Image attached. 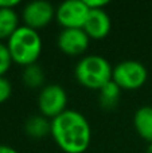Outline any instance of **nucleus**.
I'll return each mask as SVG.
<instances>
[{
	"mask_svg": "<svg viewBox=\"0 0 152 153\" xmlns=\"http://www.w3.org/2000/svg\"><path fill=\"white\" fill-rule=\"evenodd\" d=\"M145 153H152V143H150V145H148L147 152H145Z\"/></svg>",
	"mask_w": 152,
	"mask_h": 153,
	"instance_id": "aec40b11",
	"label": "nucleus"
},
{
	"mask_svg": "<svg viewBox=\"0 0 152 153\" xmlns=\"http://www.w3.org/2000/svg\"><path fill=\"white\" fill-rule=\"evenodd\" d=\"M67 93L61 85L50 83L40 89L38 95V108L42 116L53 120L66 110Z\"/></svg>",
	"mask_w": 152,
	"mask_h": 153,
	"instance_id": "39448f33",
	"label": "nucleus"
},
{
	"mask_svg": "<svg viewBox=\"0 0 152 153\" xmlns=\"http://www.w3.org/2000/svg\"><path fill=\"white\" fill-rule=\"evenodd\" d=\"M133 125L140 137L152 143V106H142L135 111Z\"/></svg>",
	"mask_w": 152,
	"mask_h": 153,
	"instance_id": "9d476101",
	"label": "nucleus"
},
{
	"mask_svg": "<svg viewBox=\"0 0 152 153\" xmlns=\"http://www.w3.org/2000/svg\"><path fill=\"white\" fill-rule=\"evenodd\" d=\"M55 11L53 4L46 0H34L27 3L22 11L24 26H28L34 30L42 28L53 20Z\"/></svg>",
	"mask_w": 152,
	"mask_h": 153,
	"instance_id": "0eeeda50",
	"label": "nucleus"
},
{
	"mask_svg": "<svg viewBox=\"0 0 152 153\" xmlns=\"http://www.w3.org/2000/svg\"><path fill=\"white\" fill-rule=\"evenodd\" d=\"M89 10H104L105 5H108V0H85Z\"/></svg>",
	"mask_w": 152,
	"mask_h": 153,
	"instance_id": "f3484780",
	"label": "nucleus"
},
{
	"mask_svg": "<svg viewBox=\"0 0 152 153\" xmlns=\"http://www.w3.org/2000/svg\"><path fill=\"white\" fill-rule=\"evenodd\" d=\"M120 93V86L113 81H109L100 89V105L104 109H113L118 103Z\"/></svg>",
	"mask_w": 152,
	"mask_h": 153,
	"instance_id": "ddd939ff",
	"label": "nucleus"
},
{
	"mask_svg": "<svg viewBox=\"0 0 152 153\" xmlns=\"http://www.w3.org/2000/svg\"><path fill=\"white\" fill-rule=\"evenodd\" d=\"M7 47L12 62L22 66L37 63L42 53V38L37 30L28 26H19L16 31L7 39Z\"/></svg>",
	"mask_w": 152,
	"mask_h": 153,
	"instance_id": "f03ea898",
	"label": "nucleus"
},
{
	"mask_svg": "<svg viewBox=\"0 0 152 153\" xmlns=\"http://www.w3.org/2000/svg\"><path fill=\"white\" fill-rule=\"evenodd\" d=\"M24 130L32 138H42L51 133V121L42 114L31 116L24 124Z\"/></svg>",
	"mask_w": 152,
	"mask_h": 153,
	"instance_id": "9b49d317",
	"label": "nucleus"
},
{
	"mask_svg": "<svg viewBox=\"0 0 152 153\" xmlns=\"http://www.w3.org/2000/svg\"><path fill=\"white\" fill-rule=\"evenodd\" d=\"M110 27H112V22H110V16L108 15L107 11L90 10L83 30L89 35V38L102 39L110 32Z\"/></svg>",
	"mask_w": 152,
	"mask_h": 153,
	"instance_id": "1a4fd4ad",
	"label": "nucleus"
},
{
	"mask_svg": "<svg viewBox=\"0 0 152 153\" xmlns=\"http://www.w3.org/2000/svg\"><path fill=\"white\" fill-rule=\"evenodd\" d=\"M0 153H19L15 148L10 145H4V144H0Z\"/></svg>",
	"mask_w": 152,
	"mask_h": 153,
	"instance_id": "6ab92c4d",
	"label": "nucleus"
},
{
	"mask_svg": "<svg viewBox=\"0 0 152 153\" xmlns=\"http://www.w3.org/2000/svg\"><path fill=\"white\" fill-rule=\"evenodd\" d=\"M22 78H23V82L27 87L38 89L45 82V71L38 63H32L24 67Z\"/></svg>",
	"mask_w": 152,
	"mask_h": 153,
	"instance_id": "4468645a",
	"label": "nucleus"
},
{
	"mask_svg": "<svg viewBox=\"0 0 152 153\" xmlns=\"http://www.w3.org/2000/svg\"><path fill=\"white\" fill-rule=\"evenodd\" d=\"M19 27V16L13 8H0V39H8Z\"/></svg>",
	"mask_w": 152,
	"mask_h": 153,
	"instance_id": "f8f14e48",
	"label": "nucleus"
},
{
	"mask_svg": "<svg viewBox=\"0 0 152 153\" xmlns=\"http://www.w3.org/2000/svg\"><path fill=\"white\" fill-rule=\"evenodd\" d=\"M12 93V85L4 76H0V103L5 102L11 97Z\"/></svg>",
	"mask_w": 152,
	"mask_h": 153,
	"instance_id": "dca6fc26",
	"label": "nucleus"
},
{
	"mask_svg": "<svg viewBox=\"0 0 152 153\" xmlns=\"http://www.w3.org/2000/svg\"><path fill=\"white\" fill-rule=\"evenodd\" d=\"M89 35L83 28H63L58 35V47L67 55H80L89 47Z\"/></svg>",
	"mask_w": 152,
	"mask_h": 153,
	"instance_id": "6e6552de",
	"label": "nucleus"
},
{
	"mask_svg": "<svg viewBox=\"0 0 152 153\" xmlns=\"http://www.w3.org/2000/svg\"><path fill=\"white\" fill-rule=\"evenodd\" d=\"M148 78L147 67L139 61L127 59L113 67L112 81L120 86V89L136 90L145 83Z\"/></svg>",
	"mask_w": 152,
	"mask_h": 153,
	"instance_id": "20e7f679",
	"label": "nucleus"
},
{
	"mask_svg": "<svg viewBox=\"0 0 152 153\" xmlns=\"http://www.w3.org/2000/svg\"><path fill=\"white\" fill-rule=\"evenodd\" d=\"M51 136L65 153H83L92 141L88 118L74 109H66L51 120Z\"/></svg>",
	"mask_w": 152,
	"mask_h": 153,
	"instance_id": "f257e3e1",
	"label": "nucleus"
},
{
	"mask_svg": "<svg viewBox=\"0 0 152 153\" xmlns=\"http://www.w3.org/2000/svg\"><path fill=\"white\" fill-rule=\"evenodd\" d=\"M20 4L19 0H0V8H13Z\"/></svg>",
	"mask_w": 152,
	"mask_h": 153,
	"instance_id": "a211bd4d",
	"label": "nucleus"
},
{
	"mask_svg": "<svg viewBox=\"0 0 152 153\" xmlns=\"http://www.w3.org/2000/svg\"><path fill=\"white\" fill-rule=\"evenodd\" d=\"M90 12L85 0H66L55 11V18L63 28H83Z\"/></svg>",
	"mask_w": 152,
	"mask_h": 153,
	"instance_id": "423d86ee",
	"label": "nucleus"
},
{
	"mask_svg": "<svg viewBox=\"0 0 152 153\" xmlns=\"http://www.w3.org/2000/svg\"><path fill=\"white\" fill-rule=\"evenodd\" d=\"M112 73L113 67L109 61L97 54L82 56L74 69L77 81L92 90H100L104 85L112 81Z\"/></svg>",
	"mask_w": 152,
	"mask_h": 153,
	"instance_id": "7ed1b4c3",
	"label": "nucleus"
},
{
	"mask_svg": "<svg viewBox=\"0 0 152 153\" xmlns=\"http://www.w3.org/2000/svg\"><path fill=\"white\" fill-rule=\"evenodd\" d=\"M11 63H12V58H11L7 45L0 42V76H3L10 70Z\"/></svg>",
	"mask_w": 152,
	"mask_h": 153,
	"instance_id": "2eb2a0df",
	"label": "nucleus"
}]
</instances>
